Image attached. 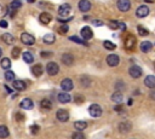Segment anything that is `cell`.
<instances>
[{"label": "cell", "instance_id": "1", "mask_svg": "<svg viewBox=\"0 0 155 139\" xmlns=\"http://www.w3.org/2000/svg\"><path fill=\"white\" fill-rule=\"evenodd\" d=\"M46 71H47V74L51 75V76L57 75V74H58V71H60L58 64L55 63V62H50V63L46 65Z\"/></svg>", "mask_w": 155, "mask_h": 139}, {"label": "cell", "instance_id": "2", "mask_svg": "<svg viewBox=\"0 0 155 139\" xmlns=\"http://www.w3.org/2000/svg\"><path fill=\"white\" fill-rule=\"evenodd\" d=\"M88 112H90V115H91L92 117H100L102 115V108L100 107L98 104H92L91 107H90V109H88Z\"/></svg>", "mask_w": 155, "mask_h": 139}, {"label": "cell", "instance_id": "3", "mask_svg": "<svg viewBox=\"0 0 155 139\" xmlns=\"http://www.w3.org/2000/svg\"><path fill=\"white\" fill-rule=\"evenodd\" d=\"M118 9L121 12H126L131 9V1L130 0H118Z\"/></svg>", "mask_w": 155, "mask_h": 139}, {"label": "cell", "instance_id": "4", "mask_svg": "<svg viewBox=\"0 0 155 139\" xmlns=\"http://www.w3.org/2000/svg\"><path fill=\"white\" fill-rule=\"evenodd\" d=\"M136 47V38L132 35H128L125 40V48L128 51H133Z\"/></svg>", "mask_w": 155, "mask_h": 139}, {"label": "cell", "instance_id": "5", "mask_svg": "<svg viewBox=\"0 0 155 139\" xmlns=\"http://www.w3.org/2000/svg\"><path fill=\"white\" fill-rule=\"evenodd\" d=\"M21 41L24 44V45H33L35 43V39L33 35L28 34V33H23L21 35Z\"/></svg>", "mask_w": 155, "mask_h": 139}, {"label": "cell", "instance_id": "6", "mask_svg": "<svg viewBox=\"0 0 155 139\" xmlns=\"http://www.w3.org/2000/svg\"><path fill=\"white\" fill-rule=\"evenodd\" d=\"M136 15H137V17H140V18L147 17V16L149 15V7L147 6V5L140 6V7L137 9V11H136Z\"/></svg>", "mask_w": 155, "mask_h": 139}, {"label": "cell", "instance_id": "7", "mask_svg": "<svg viewBox=\"0 0 155 139\" xmlns=\"http://www.w3.org/2000/svg\"><path fill=\"white\" fill-rule=\"evenodd\" d=\"M128 74L131 75L133 79H138V78H141V75H142V69L138 67V65H132V67L130 68V70H128Z\"/></svg>", "mask_w": 155, "mask_h": 139}, {"label": "cell", "instance_id": "8", "mask_svg": "<svg viewBox=\"0 0 155 139\" xmlns=\"http://www.w3.org/2000/svg\"><path fill=\"white\" fill-rule=\"evenodd\" d=\"M61 87H62L63 91L69 92V91L73 89L74 85H73V81L70 79H64V80H62V82H61Z\"/></svg>", "mask_w": 155, "mask_h": 139}, {"label": "cell", "instance_id": "9", "mask_svg": "<svg viewBox=\"0 0 155 139\" xmlns=\"http://www.w3.org/2000/svg\"><path fill=\"white\" fill-rule=\"evenodd\" d=\"M56 116H57V119H58L61 122H66V121L69 120V112L67 110H64V109H60L58 111H57Z\"/></svg>", "mask_w": 155, "mask_h": 139}, {"label": "cell", "instance_id": "10", "mask_svg": "<svg viewBox=\"0 0 155 139\" xmlns=\"http://www.w3.org/2000/svg\"><path fill=\"white\" fill-rule=\"evenodd\" d=\"M70 5H68V4H63V5H61L60 7H58V15L61 16V17H67V16L69 15V12H70Z\"/></svg>", "mask_w": 155, "mask_h": 139}, {"label": "cell", "instance_id": "11", "mask_svg": "<svg viewBox=\"0 0 155 139\" xmlns=\"http://www.w3.org/2000/svg\"><path fill=\"white\" fill-rule=\"evenodd\" d=\"M119 62H120V58H119L118 54H109L107 57V63H108L109 67H116L119 64Z\"/></svg>", "mask_w": 155, "mask_h": 139}, {"label": "cell", "instance_id": "12", "mask_svg": "<svg viewBox=\"0 0 155 139\" xmlns=\"http://www.w3.org/2000/svg\"><path fill=\"white\" fill-rule=\"evenodd\" d=\"M131 128H132L131 122L124 121V122H121V124L119 125V132L120 133H128L130 131H131Z\"/></svg>", "mask_w": 155, "mask_h": 139}, {"label": "cell", "instance_id": "13", "mask_svg": "<svg viewBox=\"0 0 155 139\" xmlns=\"http://www.w3.org/2000/svg\"><path fill=\"white\" fill-rule=\"evenodd\" d=\"M79 10L83 12H87L91 10V3L88 0H80L79 3Z\"/></svg>", "mask_w": 155, "mask_h": 139}, {"label": "cell", "instance_id": "14", "mask_svg": "<svg viewBox=\"0 0 155 139\" xmlns=\"http://www.w3.org/2000/svg\"><path fill=\"white\" fill-rule=\"evenodd\" d=\"M81 36H83L84 40H90V39H92L93 33H92L91 28H90V27H85V28L81 29Z\"/></svg>", "mask_w": 155, "mask_h": 139}, {"label": "cell", "instance_id": "15", "mask_svg": "<svg viewBox=\"0 0 155 139\" xmlns=\"http://www.w3.org/2000/svg\"><path fill=\"white\" fill-rule=\"evenodd\" d=\"M33 107H34V103L32 99H29V98H24V99L21 102V108L22 109L30 110V109H33Z\"/></svg>", "mask_w": 155, "mask_h": 139}, {"label": "cell", "instance_id": "16", "mask_svg": "<svg viewBox=\"0 0 155 139\" xmlns=\"http://www.w3.org/2000/svg\"><path fill=\"white\" fill-rule=\"evenodd\" d=\"M62 62L66 65H68V67H70V65H73V63H74V57L70 53H64L62 56Z\"/></svg>", "mask_w": 155, "mask_h": 139}, {"label": "cell", "instance_id": "17", "mask_svg": "<svg viewBox=\"0 0 155 139\" xmlns=\"http://www.w3.org/2000/svg\"><path fill=\"white\" fill-rule=\"evenodd\" d=\"M52 20V16L48 13V12H43L41 15L39 16V21L41 22L43 24H48Z\"/></svg>", "mask_w": 155, "mask_h": 139}, {"label": "cell", "instance_id": "18", "mask_svg": "<svg viewBox=\"0 0 155 139\" xmlns=\"http://www.w3.org/2000/svg\"><path fill=\"white\" fill-rule=\"evenodd\" d=\"M43 71H44V68L41 64H35L33 68H32V73H33V75H35L36 78L41 76L43 75Z\"/></svg>", "mask_w": 155, "mask_h": 139}, {"label": "cell", "instance_id": "19", "mask_svg": "<svg viewBox=\"0 0 155 139\" xmlns=\"http://www.w3.org/2000/svg\"><path fill=\"white\" fill-rule=\"evenodd\" d=\"M12 86H13L15 89H17V91H23V89L27 88L26 82H24V81H22V80H15Z\"/></svg>", "mask_w": 155, "mask_h": 139}, {"label": "cell", "instance_id": "20", "mask_svg": "<svg viewBox=\"0 0 155 139\" xmlns=\"http://www.w3.org/2000/svg\"><path fill=\"white\" fill-rule=\"evenodd\" d=\"M144 84L149 88H155V76L154 75H148L144 80Z\"/></svg>", "mask_w": 155, "mask_h": 139}, {"label": "cell", "instance_id": "21", "mask_svg": "<svg viewBox=\"0 0 155 139\" xmlns=\"http://www.w3.org/2000/svg\"><path fill=\"white\" fill-rule=\"evenodd\" d=\"M58 102L61 103H69L70 102V94H68V92H62V93H58Z\"/></svg>", "mask_w": 155, "mask_h": 139}, {"label": "cell", "instance_id": "22", "mask_svg": "<svg viewBox=\"0 0 155 139\" xmlns=\"http://www.w3.org/2000/svg\"><path fill=\"white\" fill-rule=\"evenodd\" d=\"M151 48H153V44L150 41H143L141 44V51L143 53H148L149 51H151Z\"/></svg>", "mask_w": 155, "mask_h": 139}, {"label": "cell", "instance_id": "23", "mask_svg": "<svg viewBox=\"0 0 155 139\" xmlns=\"http://www.w3.org/2000/svg\"><path fill=\"white\" fill-rule=\"evenodd\" d=\"M1 39H3V41L7 45H12L15 43V36H12L11 34H9V33H6V34H3L1 35Z\"/></svg>", "mask_w": 155, "mask_h": 139}, {"label": "cell", "instance_id": "24", "mask_svg": "<svg viewBox=\"0 0 155 139\" xmlns=\"http://www.w3.org/2000/svg\"><path fill=\"white\" fill-rule=\"evenodd\" d=\"M22 57H23V61L26 63H33V61H34V56L29 51H26L22 54Z\"/></svg>", "mask_w": 155, "mask_h": 139}, {"label": "cell", "instance_id": "25", "mask_svg": "<svg viewBox=\"0 0 155 139\" xmlns=\"http://www.w3.org/2000/svg\"><path fill=\"white\" fill-rule=\"evenodd\" d=\"M112 101L113 102H115V103H121L122 102V94H121V92L120 91H116V92H114L113 94H112Z\"/></svg>", "mask_w": 155, "mask_h": 139}, {"label": "cell", "instance_id": "26", "mask_svg": "<svg viewBox=\"0 0 155 139\" xmlns=\"http://www.w3.org/2000/svg\"><path fill=\"white\" fill-rule=\"evenodd\" d=\"M10 136V132H9V128L6 126H0V138L4 139V138H7Z\"/></svg>", "mask_w": 155, "mask_h": 139}, {"label": "cell", "instance_id": "27", "mask_svg": "<svg viewBox=\"0 0 155 139\" xmlns=\"http://www.w3.org/2000/svg\"><path fill=\"white\" fill-rule=\"evenodd\" d=\"M43 40H44V43L45 44H53L55 43V40H56V38H55V35L53 34H46L44 38H43Z\"/></svg>", "mask_w": 155, "mask_h": 139}, {"label": "cell", "instance_id": "28", "mask_svg": "<svg viewBox=\"0 0 155 139\" xmlns=\"http://www.w3.org/2000/svg\"><path fill=\"white\" fill-rule=\"evenodd\" d=\"M40 105H41V108L45 109V110H50L52 108V103L48 99H43L41 102H40Z\"/></svg>", "mask_w": 155, "mask_h": 139}, {"label": "cell", "instance_id": "29", "mask_svg": "<svg viewBox=\"0 0 155 139\" xmlns=\"http://www.w3.org/2000/svg\"><path fill=\"white\" fill-rule=\"evenodd\" d=\"M74 127L78 129V131H84L86 127H87V124L85 121H76L74 124Z\"/></svg>", "mask_w": 155, "mask_h": 139}, {"label": "cell", "instance_id": "30", "mask_svg": "<svg viewBox=\"0 0 155 139\" xmlns=\"http://www.w3.org/2000/svg\"><path fill=\"white\" fill-rule=\"evenodd\" d=\"M137 30H138V34H140L141 36H147V35L149 34V30L145 29L143 26H138L137 27Z\"/></svg>", "mask_w": 155, "mask_h": 139}, {"label": "cell", "instance_id": "31", "mask_svg": "<svg viewBox=\"0 0 155 139\" xmlns=\"http://www.w3.org/2000/svg\"><path fill=\"white\" fill-rule=\"evenodd\" d=\"M90 82H91V80H90V78H87L86 75L81 76V79H80V84L83 85L84 87H88V86H90Z\"/></svg>", "mask_w": 155, "mask_h": 139}, {"label": "cell", "instance_id": "32", "mask_svg": "<svg viewBox=\"0 0 155 139\" xmlns=\"http://www.w3.org/2000/svg\"><path fill=\"white\" fill-rule=\"evenodd\" d=\"M11 67V61L9 58H3L1 59V68L3 69H10Z\"/></svg>", "mask_w": 155, "mask_h": 139}, {"label": "cell", "instance_id": "33", "mask_svg": "<svg viewBox=\"0 0 155 139\" xmlns=\"http://www.w3.org/2000/svg\"><path fill=\"white\" fill-rule=\"evenodd\" d=\"M5 80L6 81H15V73L11 70H7L5 73Z\"/></svg>", "mask_w": 155, "mask_h": 139}, {"label": "cell", "instance_id": "34", "mask_svg": "<svg viewBox=\"0 0 155 139\" xmlns=\"http://www.w3.org/2000/svg\"><path fill=\"white\" fill-rule=\"evenodd\" d=\"M69 39L72 40V41H74V43H78V44H81V45H84V46H88V45H87V43H86V40H84V39H83V40H81V39L76 38L75 35H74V36H70Z\"/></svg>", "mask_w": 155, "mask_h": 139}, {"label": "cell", "instance_id": "35", "mask_svg": "<svg viewBox=\"0 0 155 139\" xmlns=\"http://www.w3.org/2000/svg\"><path fill=\"white\" fill-rule=\"evenodd\" d=\"M69 30V27L67 26V24H63V26L58 27V33L60 34H66V33H68Z\"/></svg>", "mask_w": 155, "mask_h": 139}, {"label": "cell", "instance_id": "36", "mask_svg": "<svg viewBox=\"0 0 155 139\" xmlns=\"http://www.w3.org/2000/svg\"><path fill=\"white\" fill-rule=\"evenodd\" d=\"M21 6H22V3L20 1V0H13V1L11 3L10 7H12V9H15V10H17V9H20Z\"/></svg>", "mask_w": 155, "mask_h": 139}, {"label": "cell", "instance_id": "37", "mask_svg": "<svg viewBox=\"0 0 155 139\" xmlns=\"http://www.w3.org/2000/svg\"><path fill=\"white\" fill-rule=\"evenodd\" d=\"M103 45H104V47L107 48V50H115V45H114L113 43H110V41H104L103 43Z\"/></svg>", "mask_w": 155, "mask_h": 139}, {"label": "cell", "instance_id": "38", "mask_svg": "<svg viewBox=\"0 0 155 139\" xmlns=\"http://www.w3.org/2000/svg\"><path fill=\"white\" fill-rule=\"evenodd\" d=\"M74 102H75L76 104H81V103L85 102V98L81 96V94H76V96L74 97Z\"/></svg>", "mask_w": 155, "mask_h": 139}, {"label": "cell", "instance_id": "39", "mask_svg": "<svg viewBox=\"0 0 155 139\" xmlns=\"http://www.w3.org/2000/svg\"><path fill=\"white\" fill-rule=\"evenodd\" d=\"M20 53H21V50H20L18 47H15L13 50H12V52H11V54H12V57H13L15 59L18 58V57H20Z\"/></svg>", "mask_w": 155, "mask_h": 139}, {"label": "cell", "instance_id": "40", "mask_svg": "<svg viewBox=\"0 0 155 139\" xmlns=\"http://www.w3.org/2000/svg\"><path fill=\"white\" fill-rule=\"evenodd\" d=\"M72 139H85V136L83 133H80V132H76L72 136Z\"/></svg>", "mask_w": 155, "mask_h": 139}, {"label": "cell", "instance_id": "41", "mask_svg": "<svg viewBox=\"0 0 155 139\" xmlns=\"http://www.w3.org/2000/svg\"><path fill=\"white\" fill-rule=\"evenodd\" d=\"M24 119H26V117H24L23 114H21V112H17V114H16V120H17L18 122L24 121Z\"/></svg>", "mask_w": 155, "mask_h": 139}, {"label": "cell", "instance_id": "42", "mask_svg": "<svg viewBox=\"0 0 155 139\" xmlns=\"http://www.w3.org/2000/svg\"><path fill=\"white\" fill-rule=\"evenodd\" d=\"M39 126H36V125H33V126H32L30 127V131H32V133H33V134H38L39 133Z\"/></svg>", "mask_w": 155, "mask_h": 139}, {"label": "cell", "instance_id": "43", "mask_svg": "<svg viewBox=\"0 0 155 139\" xmlns=\"http://www.w3.org/2000/svg\"><path fill=\"white\" fill-rule=\"evenodd\" d=\"M114 110L118 111V112H120V114H124V108H122V105H121V104L116 105V107L114 108Z\"/></svg>", "mask_w": 155, "mask_h": 139}, {"label": "cell", "instance_id": "44", "mask_svg": "<svg viewBox=\"0 0 155 139\" xmlns=\"http://www.w3.org/2000/svg\"><path fill=\"white\" fill-rule=\"evenodd\" d=\"M115 87H116V89H125V86H124V82H122V81H119V82H116Z\"/></svg>", "mask_w": 155, "mask_h": 139}, {"label": "cell", "instance_id": "45", "mask_svg": "<svg viewBox=\"0 0 155 139\" xmlns=\"http://www.w3.org/2000/svg\"><path fill=\"white\" fill-rule=\"evenodd\" d=\"M51 56H52V52H46V51L41 52V57H43V58H47V57H51Z\"/></svg>", "mask_w": 155, "mask_h": 139}, {"label": "cell", "instance_id": "46", "mask_svg": "<svg viewBox=\"0 0 155 139\" xmlns=\"http://www.w3.org/2000/svg\"><path fill=\"white\" fill-rule=\"evenodd\" d=\"M92 24H93V26H103V22L102 21H100V20H93L92 21Z\"/></svg>", "mask_w": 155, "mask_h": 139}, {"label": "cell", "instance_id": "47", "mask_svg": "<svg viewBox=\"0 0 155 139\" xmlns=\"http://www.w3.org/2000/svg\"><path fill=\"white\" fill-rule=\"evenodd\" d=\"M0 27H1V28H7V22L5 20H1V21H0Z\"/></svg>", "mask_w": 155, "mask_h": 139}, {"label": "cell", "instance_id": "48", "mask_svg": "<svg viewBox=\"0 0 155 139\" xmlns=\"http://www.w3.org/2000/svg\"><path fill=\"white\" fill-rule=\"evenodd\" d=\"M149 94H150V98H151V99L155 101V88H153V91H151Z\"/></svg>", "mask_w": 155, "mask_h": 139}, {"label": "cell", "instance_id": "49", "mask_svg": "<svg viewBox=\"0 0 155 139\" xmlns=\"http://www.w3.org/2000/svg\"><path fill=\"white\" fill-rule=\"evenodd\" d=\"M1 54H3V52H1V48H0V57H1Z\"/></svg>", "mask_w": 155, "mask_h": 139}, {"label": "cell", "instance_id": "50", "mask_svg": "<svg viewBox=\"0 0 155 139\" xmlns=\"http://www.w3.org/2000/svg\"><path fill=\"white\" fill-rule=\"evenodd\" d=\"M34 1V0H28V3H33Z\"/></svg>", "mask_w": 155, "mask_h": 139}, {"label": "cell", "instance_id": "51", "mask_svg": "<svg viewBox=\"0 0 155 139\" xmlns=\"http://www.w3.org/2000/svg\"><path fill=\"white\" fill-rule=\"evenodd\" d=\"M3 11V9H1V6H0V12H1Z\"/></svg>", "mask_w": 155, "mask_h": 139}, {"label": "cell", "instance_id": "52", "mask_svg": "<svg viewBox=\"0 0 155 139\" xmlns=\"http://www.w3.org/2000/svg\"><path fill=\"white\" fill-rule=\"evenodd\" d=\"M154 67H155V62H154Z\"/></svg>", "mask_w": 155, "mask_h": 139}]
</instances>
